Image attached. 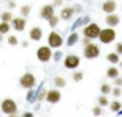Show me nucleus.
I'll use <instances>...</instances> for the list:
<instances>
[{"label": "nucleus", "instance_id": "19", "mask_svg": "<svg viewBox=\"0 0 122 117\" xmlns=\"http://www.w3.org/2000/svg\"><path fill=\"white\" fill-rule=\"evenodd\" d=\"M54 85H56L57 89H59V88H65V86H66L65 77H62V75H57V77H54Z\"/></svg>", "mask_w": 122, "mask_h": 117}, {"label": "nucleus", "instance_id": "3", "mask_svg": "<svg viewBox=\"0 0 122 117\" xmlns=\"http://www.w3.org/2000/svg\"><path fill=\"white\" fill-rule=\"evenodd\" d=\"M116 40V31L114 28H102V33L99 36V42L104 45H110Z\"/></svg>", "mask_w": 122, "mask_h": 117}, {"label": "nucleus", "instance_id": "39", "mask_svg": "<svg viewBox=\"0 0 122 117\" xmlns=\"http://www.w3.org/2000/svg\"><path fill=\"white\" fill-rule=\"evenodd\" d=\"M20 117H34V114H33V112H30V111H28V112H23V114H22Z\"/></svg>", "mask_w": 122, "mask_h": 117}, {"label": "nucleus", "instance_id": "15", "mask_svg": "<svg viewBox=\"0 0 122 117\" xmlns=\"http://www.w3.org/2000/svg\"><path fill=\"white\" fill-rule=\"evenodd\" d=\"M42 37H43V31H42L40 26H34L30 29V39L34 40V42H39L42 40Z\"/></svg>", "mask_w": 122, "mask_h": 117}, {"label": "nucleus", "instance_id": "18", "mask_svg": "<svg viewBox=\"0 0 122 117\" xmlns=\"http://www.w3.org/2000/svg\"><path fill=\"white\" fill-rule=\"evenodd\" d=\"M107 77L111 79V80L117 79V77H119V68H116V66H110V68L107 69Z\"/></svg>", "mask_w": 122, "mask_h": 117}, {"label": "nucleus", "instance_id": "22", "mask_svg": "<svg viewBox=\"0 0 122 117\" xmlns=\"http://www.w3.org/2000/svg\"><path fill=\"white\" fill-rule=\"evenodd\" d=\"M101 94H104V96L113 94V88H111V85L110 83H102L101 85Z\"/></svg>", "mask_w": 122, "mask_h": 117}, {"label": "nucleus", "instance_id": "7", "mask_svg": "<svg viewBox=\"0 0 122 117\" xmlns=\"http://www.w3.org/2000/svg\"><path fill=\"white\" fill-rule=\"evenodd\" d=\"M48 46L53 49H59L60 46L63 45V39H62V34H59L57 31H51L48 34Z\"/></svg>", "mask_w": 122, "mask_h": 117}, {"label": "nucleus", "instance_id": "34", "mask_svg": "<svg viewBox=\"0 0 122 117\" xmlns=\"http://www.w3.org/2000/svg\"><path fill=\"white\" fill-rule=\"evenodd\" d=\"M81 43L83 45V48H85V46H88L90 43H93V42H91V39H88V37H83V39L81 40Z\"/></svg>", "mask_w": 122, "mask_h": 117}, {"label": "nucleus", "instance_id": "11", "mask_svg": "<svg viewBox=\"0 0 122 117\" xmlns=\"http://www.w3.org/2000/svg\"><path fill=\"white\" fill-rule=\"evenodd\" d=\"M11 25H12V29H15L17 33H20V31H23L25 28H26V19L22 17V15L14 17V20L11 22Z\"/></svg>", "mask_w": 122, "mask_h": 117}, {"label": "nucleus", "instance_id": "16", "mask_svg": "<svg viewBox=\"0 0 122 117\" xmlns=\"http://www.w3.org/2000/svg\"><path fill=\"white\" fill-rule=\"evenodd\" d=\"M107 60L111 63V65H119V62H121V56L117 54L116 51H114V52H108V54H107Z\"/></svg>", "mask_w": 122, "mask_h": 117}, {"label": "nucleus", "instance_id": "24", "mask_svg": "<svg viewBox=\"0 0 122 117\" xmlns=\"http://www.w3.org/2000/svg\"><path fill=\"white\" fill-rule=\"evenodd\" d=\"M12 28L11 23H6V22H2L0 23V34H3V36H6V34L9 33V29Z\"/></svg>", "mask_w": 122, "mask_h": 117}, {"label": "nucleus", "instance_id": "42", "mask_svg": "<svg viewBox=\"0 0 122 117\" xmlns=\"http://www.w3.org/2000/svg\"><path fill=\"white\" fill-rule=\"evenodd\" d=\"M8 117H19V114H11V116H8Z\"/></svg>", "mask_w": 122, "mask_h": 117}, {"label": "nucleus", "instance_id": "33", "mask_svg": "<svg viewBox=\"0 0 122 117\" xmlns=\"http://www.w3.org/2000/svg\"><path fill=\"white\" fill-rule=\"evenodd\" d=\"M62 59V51H54V56H53V60H56V62H59V60Z\"/></svg>", "mask_w": 122, "mask_h": 117}, {"label": "nucleus", "instance_id": "36", "mask_svg": "<svg viewBox=\"0 0 122 117\" xmlns=\"http://www.w3.org/2000/svg\"><path fill=\"white\" fill-rule=\"evenodd\" d=\"M114 51H116L119 56H122V42H117L116 43V49H114Z\"/></svg>", "mask_w": 122, "mask_h": 117}, {"label": "nucleus", "instance_id": "23", "mask_svg": "<svg viewBox=\"0 0 122 117\" xmlns=\"http://www.w3.org/2000/svg\"><path fill=\"white\" fill-rule=\"evenodd\" d=\"M0 19H2V22H6V23H11V22L14 20V17H12L11 11H3L2 15H0Z\"/></svg>", "mask_w": 122, "mask_h": 117}, {"label": "nucleus", "instance_id": "43", "mask_svg": "<svg viewBox=\"0 0 122 117\" xmlns=\"http://www.w3.org/2000/svg\"><path fill=\"white\" fill-rule=\"evenodd\" d=\"M119 66H121V68H122V60H121V62H119Z\"/></svg>", "mask_w": 122, "mask_h": 117}, {"label": "nucleus", "instance_id": "26", "mask_svg": "<svg viewBox=\"0 0 122 117\" xmlns=\"http://www.w3.org/2000/svg\"><path fill=\"white\" fill-rule=\"evenodd\" d=\"M46 93H48V89L40 88V89H39V94H36V96H37V102H43V100L46 99Z\"/></svg>", "mask_w": 122, "mask_h": 117}, {"label": "nucleus", "instance_id": "1", "mask_svg": "<svg viewBox=\"0 0 122 117\" xmlns=\"http://www.w3.org/2000/svg\"><path fill=\"white\" fill-rule=\"evenodd\" d=\"M101 33H102V28L99 26V23H94V22H91L90 25H86V26L82 28L83 37H88V39H91V40L99 39Z\"/></svg>", "mask_w": 122, "mask_h": 117}, {"label": "nucleus", "instance_id": "30", "mask_svg": "<svg viewBox=\"0 0 122 117\" xmlns=\"http://www.w3.org/2000/svg\"><path fill=\"white\" fill-rule=\"evenodd\" d=\"M91 112H93V116H96V117H99V116H102V106H99V105H96V106H93V109H91Z\"/></svg>", "mask_w": 122, "mask_h": 117}, {"label": "nucleus", "instance_id": "6", "mask_svg": "<svg viewBox=\"0 0 122 117\" xmlns=\"http://www.w3.org/2000/svg\"><path fill=\"white\" fill-rule=\"evenodd\" d=\"M63 66L66 69H71V71H77V68L81 66V57L76 54H68L63 59Z\"/></svg>", "mask_w": 122, "mask_h": 117}, {"label": "nucleus", "instance_id": "35", "mask_svg": "<svg viewBox=\"0 0 122 117\" xmlns=\"http://www.w3.org/2000/svg\"><path fill=\"white\" fill-rule=\"evenodd\" d=\"M113 83H114V86H117V88H122V77H117V79H114V80H113Z\"/></svg>", "mask_w": 122, "mask_h": 117}, {"label": "nucleus", "instance_id": "45", "mask_svg": "<svg viewBox=\"0 0 122 117\" xmlns=\"http://www.w3.org/2000/svg\"><path fill=\"white\" fill-rule=\"evenodd\" d=\"M66 2H71V0H66Z\"/></svg>", "mask_w": 122, "mask_h": 117}, {"label": "nucleus", "instance_id": "31", "mask_svg": "<svg viewBox=\"0 0 122 117\" xmlns=\"http://www.w3.org/2000/svg\"><path fill=\"white\" fill-rule=\"evenodd\" d=\"M113 96L116 97V99H117V97H121V96H122V88L114 86V88H113Z\"/></svg>", "mask_w": 122, "mask_h": 117}, {"label": "nucleus", "instance_id": "12", "mask_svg": "<svg viewBox=\"0 0 122 117\" xmlns=\"http://www.w3.org/2000/svg\"><path fill=\"white\" fill-rule=\"evenodd\" d=\"M76 15V11H74V6H65V8H62V11H60V20H71L73 17Z\"/></svg>", "mask_w": 122, "mask_h": 117}, {"label": "nucleus", "instance_id": "8", "mask_svg": "<svg viewBox=\"0 0 122 117\" xmlns=\"http://www.w3.org/2000/svg\"><path fill=\"white\" fill-rule=\"evenodd\" d=\"M99 56H101V48H99V45H96V43H90L88 46L83 48V57L85 59L94 60V59H97Z\"/></svg>", "mask_w": 122, "mask_h": 117}, {"label": "nucleus", "instance_id": "28", "mask_svg": "<svg viewBox=\"0 0 122 117\" xmlns=\"http://www.w3.org/2000/svg\"><path fill=\"white\" fill-rule=\"evenodd\" d=\"M73 82H82L83 79V72L82 71H73Z\"/></svg>", "mask_w": 122, "mask_h": 117}, {"label": "nucleus", "instance_id": "10", "mask_svg": "<svg viewBox=\"0 0 122 117\" xmlns=\"http://www.w3.org/2000/svg\"><path fill=\"white\" fill-rule=\"evenodd\" d=\"M54 15H56V9H54V5H50V3H48V5H43L40 8V17L43 19V20H50L51 17H54Z\"/></svg>", "mask_w": 122, "mask_h": 117}, {"label": "nucleus", "instance_id": "25", "mask_svg": "<svg viewBox=\"0 0 122 117\" xmlns=\"http://www.w3.org/2000/svg\"><path fill=\"white\" fill-rule=\"evenodd\" d=\"M30 14H31V6L30 5H23L20 8V15L26 19V15H30Z\"/></svg>", "mask_w": 122, "mask_h": 117}, {"label": "nucleus", "instance_id": "32", "mask_svg": "<svg viewBox=\"0 0 122 117\" xmlns=\"http://www.w3.org/2000/svg\"><path fill=\"white\" fill-rule=\"evenodd\" d=\"M33 100L37 102V96H34V89H30V93H28V102H33Z\"/></svg>", "mask_w": 122, "mask_h": 117}, {"label": "nucleus", "instance_id": "21", "mask_svg": "<svg viewBox=\"0 0 122 117\" xmlns=\"http://www.w3.org/2000/svg\"><path fill=\"white\" fill-rule=\"evenodd\" d=\"M110 100H108V96H104V94H101V96H99V99H97V105L99 106H102V108H104V106H110Z\"/></svg>", "mask_w": 122, "mask_h": 117}, {"label": "nucleus", "instance_id": "4", "mask_svg": "<svg viewBox=\"0 0 122 117\" xmlns=\"http://www.w3.org/2000/svg\"><path fill=\"white\" fill-rule=\"evenodd\" d=\"M19 83H20V86L23 88V89H33L34 86H36L37 80H36V75L33 74V72H25L23 75L20 77V80H19Z\"/></svg>", "mask_w": 122, "mask_h": 117}, {"label": "nucleus", "instance_id": "44", "mask_svg": "<svg viewBox=\"0 0 122 117\" xmlns=\"http://www.w3.org/2000/svg\"><path fill=\"white\" fill-rule=\"evenodd\" d=\"M3 2H9V0H3Z\"/></svg>", "mask_w": 122, "mask_h": 117}, {"label": "nucleus", "instance_id": "29", "mask_svg": "<svg viewBox=\"0 0 122 117\" xmlns=\"http://www.w3.org/2000/svg\"><path fill=\"white\" fill-rule=\"evenodd\" d=\"M6 42H8L9 46H17V45H19V39H17L15 36H8Z\"/></svg>", "mask_w": 122, "mask_h": 117}, {"label": "nucleus", "instance_id": "20", "mask_svg": "<svg viewBox=\"0 0 122 117\" xmlns=\"http://www.w3.org/2000/svg\"><path fill=\"white\" fill-rule=\"evenodd\" d=\"M110 109L113 112H121L122 111V102H119V100H113V102L110 103Z\"/></svg>", "mask_w": 122, "mask_h": 117}, {"label": "nucleus", "instance_id": "13", "mask_svg": "<svg viewBox=\"0 0 122 117\" xmlns=\"http://www.w3.org/2000/svg\"><path fill=\"white\" fill-rule=\"evenodd\" d=\"M116 8H117V3L114 2V0H105V2L102 3V11L107 15L114 14V12H116Z\"/></svg>", "mask_w": 122, "mask_h": 117}, {"label": "nucleus", "instance_id": "5", "mask_svg": "<svg viewBox=\"0 0 122 117\" xmlns=\"http://www.w3.org/2000/svg\"><path fill=\"white\" fill-rule=\"evenodd\" d=\"M0 109H2L3 114L11 116V114H17L19 106H17V103H15V100H12V99H5V100L2 102V105H0Z\"/></svg>", "mask_w": 122, "mask_h": 117}, {"label": "nucleus", "instance_id": "14", "mask_svg": "<svg viewBox=\"0 0 122 117\" xmlns=\"http://www.w3.org/2000/svg\"><path fill=\"white\" fill-rule=\"evenodd\" d=\"M105 23H107L108 28H116L117 25L121 23V19L116 12H114V14H108L107 17H105Z\"/></svg>", "mask_w": 122, "mask_h": 117}, {"label": "nucleus", "instance_id": "9", "mask_svg": "<svg viewBox=\"0 0 122 117\" xmlns=\"http://www.w3.org/2000/svg\"><path fill=\"white\" fill-rule=\"evenodd\" d=\"M60 100H62V93H60L59 89H48L45 102H48V103H51V105H54V103H59Z\"/></svg>", "mask_w": 122, "mask_h": 117}, {"label": "nucleus", "instance_id": "41", "mask_svg": "<svg viewBox=\"0 0 122 117\" xmlns=\"http://www.w3.org/2000/svg\"><path fill=\"white\" fill-rule=\"evenodd\" d=\"M28 45H30L28 42H22V46H23V48H28Z\"/></svg>", "mask_w": 122, "mask_h": 117}, {"label": "nucleus", "instance_id": "17", "mask_svg": "<svg viewBox=\"0 0 122 117\" xmlns=\"http://www.w3.org/2000/svg\"><path fill=\"white\" fill-rule=\"evenodd\" d=\"M79 40H81V39H79V34L76 33V31H73V33L68 36V39H66V45H68V46H74Z\"/></svg>", "mask_w": 122, "mask_h": 117}, {"label": "nucleus", "instance_id": "27", "mask_svg": "<svg viewBox=\"0 0 122 117\" xmlns=\"http://www.w3.org/2000/svg\"><path fill=\"white\" fill-rule=\"evenodd\" d=\"M60 22V17L59 15H54V17H51L50 20H48V25H50V28H56L57 25H59Z\"/></svg>", "mask_w": 122, "mask_h": 117}, {"label": "nucleus", "instance_id": "40", "mask_svg": "<svg viewBox=\"0 0 122 117\" xmlns=\"http://www.w3.org/2000/svg\"><path fill=\"white\" fill-rule=\"evenodd\" d=\"M81 9H82V6H74V11L76 12H81Z\"/></svg>", "mask_w": 122, "mask_h": 117}, {"label": "nucleus", "instance_id": "2", "mask_svg": "<svg viewBox=\"0 0 122 117\" xmlns=\"http://www.w3.org/2000/svg\"><path fill=\"white\" fill-rule=\"evenodd\" d=\"M36 56H37V60H39V62L46 63V62H50V60H53L54 52H53V48H50L48 45H43V46H40V48H37Z\"/></svg>", "mask_w": 122, "mask_h": 117}, {"label": "nucleus", "instance_id": "37", "mask_svg": "<svg viewBox=\"0 0 122 117\" xmlns=\"http://www.w3.org/2000/svg\"><path fill=\"white\" fill-rule=\"evenodd\" d=\"M6 5H8V9H14L15 6H17V3H15L14 0H9V2L6 3Z\"/></svg>", "mask_w": 122, "mask_h": 117}, {"label": "nucleus", "instance_id": "38", "mask_svg": "<svg viewBox=\"0 0 122 117\" xmlns=\"http://www.w3.org/2000/svg\"><path fill=\"white\" fill-rule=\"evenodd\" d=\"M53 5H54V8H56V6H62V0H54Z\"/></svg>", "mask_w": 122, "mask_h": 117}]
</instances>
